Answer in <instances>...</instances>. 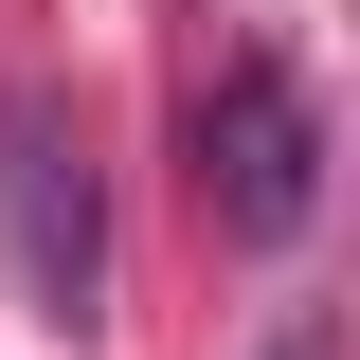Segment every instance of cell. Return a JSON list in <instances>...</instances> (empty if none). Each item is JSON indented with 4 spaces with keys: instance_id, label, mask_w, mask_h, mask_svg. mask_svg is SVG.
Masks as SVG:
<instances>
[{
    "instance_id": "cell-3",
    "label": "cell",
    "mask_w": 360,
    "mask_h": 360,
    "mask_svg": "<svg viewBox=\"0 0 360 360\" xmlns=\"http://www.w3.org/2000/svg\"><path fill=\"white\" fill-rule=\"evenodd\" d=\"M270 360H324V342H307V324H288V342H270Z\"/></svg>"
},
{
    "instance_id": "cell-2",
    "label": "cell",
    "mask_w": 360,
    "mask_h": 360,
    "mask_svg": "<svg viewBox=\"0 0 360 360\" xmlns=\"http://www.w3.org/2000/svg\"><path fill=\"white\" fill-rule=\"evenodd\" d=\"M198 217H217L234 252H288V234L324 217V90L270 37H234L217 72H198Z\"/></svg>"
},
{
    "instance_id": "cell-1",
    "label": "cell",
    "mask_w": 360,
    "mask_h": 360,
    "mask_svg": "<svg viewBox=\"0 0 360 360\" xmlns=\"http://www.w3.org/2000/svg\"><path fill=\"white\" fill-rule=\"evenodd\" d=\"M0 270L54 342L108 324V180H90V127L54 72H0Z\"/></svg>"
}]
</instances>
